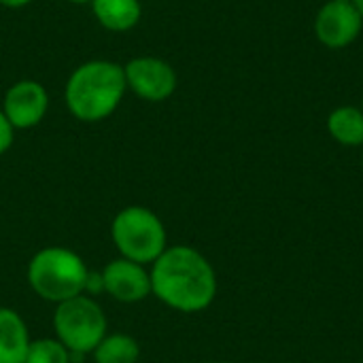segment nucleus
Returning <instances> with one entry per match:
<instances>
[{
	"instance_id": "1",
	"label": "nucleus",
	"mask_w": 363,
	"mask_h": 363,
	"mask_svg": "<svg viewBox=\"0 0 363 363\" xmlns=\"http://www.w3.org/2000/svg\"><path fill=\"white\" fill-rule=\"evenodd\" d=\"M151 294L172 311L200 313L217 296L213 264L189 245L168 247L151 264Z\"/></svg>"
},
{
	"instance_id": "2",
	"label": "nucleus",
	"mask_w": 363,
	"mask_h": 363,
	"mask_svg": "<svg viewBox=\"0 0 363 363\" xmlns=\"http://www.w3.org/2000/svg\"><path fill=\"white\" fill-rule=\"evenodd\" d=\"M128 91L123 64L96 57L79 64L64 85V102L68 113L83 123L108 119Z\"/></svg>"
},
{
	"instance_id": "3",
	"label": "nucleus",
	"mask_w": 363,
	"mask_h": 363,
	"mask_svg": "<svg viewBox=\"0 0 363 363\" xmlns=\"http://www.w3.org/2000/svg\"><path fill=\"white\" fill-rule=\"evenodd\" d=\"M26 279L40 300L62 304L87 294L91 272L79 253L66 247H45L32 255Z\"/></svg>"
},
{
	"instance_id": "4",
	"label": "nucleus",
	"mask_w": 363,
	"mask_h": 363,
	"mask_svg": "<svg viewBox=\"0 0 363 363\" xmlns=\"http://www.w3.org/2000/svg\"><path fill=\"white\" fill-rule=\"evenodd\" d=\"M111 238L121 257L136 264H153L166 249L168 236L162 219L147 206H125L111 223Z\"/></svg>"
},
{
	"instance_id": "5",
	"label": "nucleus",
	"mask_w": 363,
	"mask_h": 363,
	"mask_svg": "<svg viewBox=\"0 0 363 363\" xmlns=\"http://www.w3.org/2000/svg\"><path fill=\"white\" fill-rule=\"evenodd\" d=\"M106 315L102 306L89 296H77L62 304H55L53 330L55 338L72 353L87 355L106 336Z\"/></svg>"
},
{
	"instance_id": "6",
	"label": "nucleus",
	"mask_w": 363,
	"mask_h": 363,
	"mask_svg": "<svg viewBox=\"0 0 363 363\" xmlns=\"http://www.w3.org/2000/svg\"><path fill=\"white\" fill-rule=\"evenodd\" d=\"M128 91L145 102H164L179 87L174 66L157 55H138L123 64Z\"/></svg>"
},
{
	"instance_id": "7",
	"label": "nucleus",
	"mask_w": 363,
	"mask_h": 363,
	"mask_svg": "<svg viewBox=\"0 0 363 363\" xmlns=\"http://www.w3.org/2000/svg\"><path fill=\"white\" fill-rule=\"evenodd\" d=\"M0 108L15 132L32 130L47 117L49 111L47 87L36 79H19L6 87Z\"/></svg>"
},
{
	"instance_id": "8",
	"label": "nucleus",
	"mask_w": 363,
	"mask_h": 363,
	"mask_svg": "<svg viewBox=\"0 0 363 363\" xmlns=\"http://www.w3.org/2000/svg\"><path fill=\"white\" fill-rule=\"evenodd\" d=\"M363 28L362 13L353 2L328 0L315 17V34L328 49L349 47Z\"/></svg>"
},
{
	"instance_id": "9",
	"label": "nucleus",
	"mask_w": 363,
	"mask_h": 363,
	"mask_svg": "<svg viewBox=\"0 0 363 363\" xmlns=\"http://www.w3.org/2000/svg\"><path fill=\"white\" fill-rule=\"evenodd\" d=\"M102 289L117 302L136 304L151 296V274L143 264L117 257L108 262L100 274Z\"/></svg>"
},
{
	"instance_id": "10",
	"label": "nucleus",
	"mask_w": 363,
	"mask_h": 363,
	"mask_svg": "<svg viewBox=\"0 0 363 363\" xmlns=\"http://www.w3.org/2000/svg\"><path fill=\"white\" fill-rule=\"evenodd\" d=\"M28 325L13 308L0 306V363H23L30 349Z\"/></svg>"
},
{
	"instance_id": "11",
	"label": "nucleus",
	"mask_w": 363,
	"mask_h": 363,
	"mask_svg": "<svg viewBox=\"0 0 363 363\" xmlns=\"http://www.w3.org/2000/svg\"><path fill=\"white\" fill-rule=\"evenodd\" d=\"M96 21L108 32H130L143 17L140 0H91Z\"/></svg>"
},
{
	"instance_id": "12",
	"label": "nucleus",
	"mask_w": 363,
	"mask_h": 363,
	"mask_svg": "<svg viewBox=\"0 0 363 363\" xmlns=\"http://www.w3.org/2000/svg\"><path fill=\"white\" fill-rule=\"evenodd\" d=\"M328 132L345 147H363L362 106H338L328 117Z\"/></svg>"
},
{
	"instance_id": "13",
	"label": "nucleus",
	"mask_w": 363,
	"mask_h": 363,
	"mask_svg": "<svg viewBox=\"0 0 363 363\" xmlns=\"http://www.w3.org/2000/svg\"><path fill=\"white\" fill-rule=\"evenodd\" d=\"M91 355L96 363H138L140 347L128 334H106Z\"/></svg>"
},
{
	"instance_id": "14",
	"label": "nucleus",
	"mask_w": 363,
	"mask_h": 363,
	"mask_svg": "<svg viewBox=\"0 0 363 363\" xmlns=\"http://www.w3.org/2000/svg\"><path fill=\"white\" fill-rule=\"evenodd\" d=\"M70 355L57 338H38L30 342L23 363H70Z\"/></svg>"
},
{
	"instance_id": "15",
	"label": "nucleus",
	"mask_w": 363,
	"mask_h": 363,
	"mask_svg": "<svg viewBox=\"0 0 363 363\" xmlns=\"http://www.w3.org/2000/svg\"><path fill=\"white\" fill-rule=\"evenodd\" d=\"M13 140H15V130H13V125L9 123V119L4 117V113L0 108V155H4L11 149Z\"/></svg>"
},
{
	"instance_id": "16",
	"label": "nucleus",
	"mask_w": 363,
	"mask_h": 363,
	"mask_svg": "<svg viewBox=\"0 0 363 363\" xmlns=\"http://www.w3.org/2000/svg\"><path fill=\"white\" fill-rule=\"evenodd\" d=\"M30 2H34V0H0V6H4V9H23Z\"/></svg>"
},
{
	"instance_id": "17",
	"label": "nucleus",
	"mask_w": 363,
	"mask_h": 363,
	"mask_svg": "<svg viewBox=\"0 0 363 363\" xmlns=\"http://www.w3.org/2000/svg\"><path fill=\"white\" fill-rule=\"evenodd\" d=\"M64 2H70V4H89L91 0H64Z\"/></svg>"
},
{
	"instance_id": "18",
	"label": "nucleus",
	"mask_w": 363,
	"mask_h": 363,
	"mask_svg": "<svg viewBox=\"0 0 363 363\" xmlns=\"http://www.w3.org/2000/svg\"><path fill=\"white\" fill-rule=\"evenodd\" d=\"M353 4L357 6V11L362 13V17H363V0H353Z\"/></svg>"
},
{
	"instance_id": "19",
	"label": "nucleus",
	"mask_w": 363,
	"mask_h": 363,
	"mask_svg": "<svg viewBox=\"0 0 363 363\" xmlns=\"http://www.w3.org/2000/svg\"><path fill=\"white\" fill-rule=\"evenodd\" d=\"M334 2H353V0H334Z\"/></svg>"
},
{
	"instance_id": "20",
	"label": "nucleus",
	"mask_w": 363,
	"mask_h": 363,
	"mask_svg": "<svg viewBox=\"0 0 363 363\" xmlns=\"http://www.w3.org/2000/svg\"><path fill=\"white\" fill-rule=\"evenodd\" d=\"M208 363H234V362H208Z\"/></svg>"
},
{
	"instance_id": "21",
	"label": "nucleus",
	"mask_w": 363,
	"mask_h": 363,
	"mask_svg": "<svg viewBox=\"0 0 363 363\" xmlns=\"http://www.w3.org/2000/svg\"><path fill=\"white\" fill-rule=\"evenodd\" d=\"M362 111H363V98H362Z\"/></svg>"
}]
</instances>
